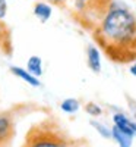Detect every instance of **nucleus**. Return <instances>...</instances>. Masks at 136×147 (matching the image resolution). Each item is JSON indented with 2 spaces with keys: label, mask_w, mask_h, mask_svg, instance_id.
Instances as JSON below:
<instances>
[{
  "label": "nucleus",
  "mask_w": 136,
  "mask_h": 147,
  "mask_svg": "<svg viewBox=\"0 0 136 147\" xmlns=\"http://www.w3.org/2000/svg\"><path fill=\"white\" fill-rule=\"evenodd\" d=\"M16 136L15 118L10 112H0V147H12Z\"/></svg>",
  "instance_id": "nucleus-4"
},
{
  "label": "nucleus",
  "mask_w": 136,
  "mask_h": 147,
  "mask_svg": "<svg viewBox=\"0 0 136 147\" xmlns=\"http://www.w3.org/2000/svg\"><path fill=\"white\" fill-rule=\"evenodd\" d=\"M0 52L12 55V34L6 24L0 19Z\"/></svg>",
  "instance_id": "nucleus-6"
},
{
  "label": "nucleus",
  "mask_w": 136,
  "mask_h": 147,
  "mask_svg": "<svg viewBox=\"0 0 136 147\" xmlns=\"http://www.w3.org/2000/svg\"><path fill=\"white\" fill-rule=\"evenodd\" d=\"M129 72L132 74L133 77H136V62H133V63H130V68H129Z\"/></svg>",
  "instance_id": "nucleus-17"
},
{
  "label": "nucleus",
  "mask_w": 136,
  "mask_h": 147,
  "mask_svg": "<svg viewBox=\"0 0 136 147\" xmlns=\"http://www.w3.org/2000/svg\"><path fill=\"white\" fill-rule=\"evenodd\" d=\"M34 15L35 18L38 19L40 22H47L48 19L51 18V13H53V9H51V5L47 3V2H37L34 5Z\"/></svg>",
  "instance_id": "nucleus-9"
},
{
  "label": "nucleus",
  "mask_w": 136,
  "mask_h": 147,
  "mask_svg": "<svg viewBox=\"0 0 136 147\" xmlns=\"http://www.w3.org/2000/svg\"><path fill=\"white\" fill-rule=\"evenodd\" d=\"M79 107H81L79 102L76 99H72V97L70 99H65L60 105V109L63 110L65 113H76L79 110Z\"/></svg>",
  "instance_id": "nucleus-12"
},
{
  "label": "nucleus",
  "mask_w": 136,
  "mask_h": 147,
  "mask_svg": "<svg viewBox=\"0 0 136 147\" xmlns=\"http://www.w3.org/2000/svg\"><path fill=\"white\" fill-rule=\"evenodd\" d=\"M113 122H114V125L120 131L129 134V136H132V137L136 136V124H135L132 119H129L126 115H123V113L113 115Z\"/></svg>",
  "instance_id": "nucleus-5"
},
{
  "label": "nucleus",
  "mask_w": 136,
  "mask_h": 147,
  "mask_svg": "<svg viewBox=\"0 0 136 147\" xmlns=\"http://www.w3.org/2000/svg\"><path fill=\"white\" fill-rule=\"evenodd\" d=\"M85 110L88 112L91 116H100L101 113H103V110H101V107L98 106V105H95V103H88L85 106Z\"/></svg>",
  "instance_id": "nucleus-13"
},
{
  "label": "nucleus",
  "mask_w": 136,
  "mask_h": 147,
  "mask_svg": "<svg viewBox=\"0 0 136 147\" xmlns=\"http://www.w3.org/2000/svg\"><path fill=\"white\" fill-rule=\"evenodd\" d=\"M98 49L114 63L136 62V15L116 2L91 31Z\"/></svg>",
  "instance_id": "nucleus-1"
},
{
  "label": "nucleus",
  "mask_w": 136,
  "mask_h": 147,
  "mask_svg": "<svg viewBox=\"0 0 136 147\" xmlns=\"http://www.w3.org/2000/svg\"><path fill=\"white\" fill-rule=\"evenodd\" d=\"M27 69L28 72H31L34 77H41L44 74V69H43V59L40 56H31L27 62Z\"/></svg>",
  "instance_id": "nucleus-11"
},
{
  "label": "nucleus",
  "mask_w": 136,
  "mask_h": 147,
  "mask_svg": "<svg viewBox=\"0 0 136 147\" xmlns=\"http://www.w3.org/2000/svg\"><path fill=\"white\" fill-rule=\"evenodd\" d=\"M7 15V0H0V19H5Z\"/></svg>",
  "instance_id": "nucleus-15"
},
{
  "label": "nucleus",
  "mask_w": 136,
  "mask_h": 147,
  "mask_svg": "<svg viewBox=\"0 0 136 147\" xmlns=\"http://www.w3.org/2000/svg\"><path fill=\"white\" fill-rule=\"evenodd\" d=\"M111 137H113V138L117 141V144H119L120 147H132L133 137L129 136V134H126V132L120 131L116 125L111 128Z\"/></svg>",
  "instance_id": "nucleus-10"
},
{
  "label": "nucleus",
  "mask_w": 136,
  "mask_h": 147,
  "mask_svg": "<svg viewBox=\"0 0 136 147\" xmlns=\"http://www.w3.org/2000/svg\"><path fill=\"white\" fill-rule=\"evenodd\" d=\"M86 57H88V66L92 72L100 74L101 72V53L100 49L95 46H88L86 49Z\"/></svg>",
  "instance_id": "nucleus-7"
},
{
  "label": "nucleus",
  "mask_w": 136,
  "mask_h": 147,
  "mask_svg": "<svg viewBox=\"0 0 136 147\" xmlns=\"http://www.w3.org/2000/svg\"><path fill=\"white\" fill-rule=\"evenodd\" d=\"M45 2L50 3V5H54V6H59V7H65L67 0H45Z\"/></svg>",
  "instance_id": "nucleus-16"
},
{
  "label": "nucleus",
  "mask_w": 136,
  "mask_h": 147,
  "mask_svg": "<svg viewBox=\"0 0 136 147\" xmlns=\"http://www.w3.org/2000/svg\"><path fill=\"white\" fill-rule=\"evenodd\" d=\"M91 125L92 127H95V129L101 134L103 137H111V131H108V129H105V127L104 125H101V124H98V122H95V121H91Z\"/></svg>",
  "instance_id": "nucleus-14"
},
{
  "label": "nucleus",
  "mask_w": 136,
  "mask_h": 147,
  "mask_svg": "<svg viewBox=\"0 0 136 147\" xmlns=\"http://www.w3.org/2000/svg\"><path fill=\"white\" fill-rule=\"evenodd\" d=\"M21 147H72V138L56 121L48 118L28 129Z\"/></svg>",
  "instance_id": "nucleus-2"
},
{
  "label": "nucleus",
  "mask_w": 136,
  "mask_h": 147,
  "mask_svg": "<svg viewBox=\"0 0 136 147\" xmlns=\"http://www.w3.org/2000/svg\"><path fill=\"white\" fill-rule=\"evenodd\" d=\"M113 3L114 0H75L72 15L82 28L92 31Z\"/></svg>",
  "instance_id": "nucleus-3"
},
{
  "label": "nucleus",
  "mask_w": 136,
  "mask_h": 147,
  "mask_svg": "<svg viewBox=\"0 0 136 147\" xmlns=\"http://www.w3.org/2000/svg\"><path fill=\"white\" fill-rule=\"evenodd\" d=\"M9 69H10V72L13 74L15 77L21 78L22 81H25L27 84L32 85V87H40V85H41V81L37 78V77H34L31 72H28V69H23V68H21V66H15V65H12Z\"/></svg>",
  "instance_id": "nucleus-8"
}]
</instances>
